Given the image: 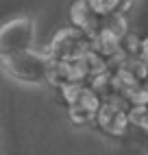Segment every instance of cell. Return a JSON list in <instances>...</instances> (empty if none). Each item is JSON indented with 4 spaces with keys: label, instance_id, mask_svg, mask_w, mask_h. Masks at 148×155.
Masks as SVG:
<instances>
[{
    "label": "cell",
    "instance_id": "3",
    "mask_svg": "<svg viewBox=\"0 0 148 155\" xmlns=\"http://www.w3.org/2000/svg\"><path fill=\"white\" fill-rule=\"evenodd\" d=\"M61 96L68 105V114L72 122L76 125H87V122L96 120V114L100 109V101L85 83H72L61 87Z\"/></svg>",
    "mask_w": 148,
    "mask_h": 155
},
{
    "label": "cell",
    "instance_id": "9",
    "mask_svg": "<svg viewBox=\"0 0 148 155\" xmlns=\"http://www.w3.org/2000/svg\"><path fill=\"white\" fill-rule=\"evenodd\" d=\"M102 31H109V33H113L115 37L122 39L126 33H129V20H126L124 13L107 15V18H102Z\"/></svg>",
    "mask_w": 148,
    "mask_h": 155
},
{
    "label": "cell",
    "instance_id": "1",
    "mask_svg": "<svg viewBox=\"0 0 148 155\" xmlns=\"http://www.w3.org/2000/svg\"><path fill=\"white\" fill-rule=\"evenodd\" d=\"M50 64L52 59L46 53H39V50H26V53L0 59V68L11 79L22 81V83H33V85L48 83Z\"/></svg>",
    "mask_w": 148,
    "mask_h": 155
},
{
    "label": "cell",
    "instance_id": "7",
    "mask_svg": "<svg viewBox=\"0 0 148 155\" xmlns=\"http://www.w3.org/2000/svg\"><path fill=\"white\" fill-rule=\"evenodd\" d=\"M92 50L96 55H100L105 61H109L113 57H118L122 53L120 48V37H115L113 33H109V31H98L96 35L92 37Z\"/></svg>",
    "mask_w": 148,
    "mask_h": 155
},
{
    "label": "cell",
    "instance_id": "8",
    "mask_svg": "<svg viewBox=\"0 0 148 155\" xmlns=\"http://www.w3.org/2000/svg\"><path fill=\"white\" fill-rule=\"evenodd\" d=\"M87 2L100 18H107V15H113V13H124L126 15V11L131 7V0H87Z\"/></svg>",
    "mask_w": 148,
    "mask_h": 155
},
{
    "label": "cell",
    "instance_id": "10",
    "mask_svg": "<svg viewBox=\"0 0 148 155\" xmlns=\"http://www.w3.org/2000/svg\"><path fill=\"white\" fill-rule=\"evenodd\" d=\"M129 116V125H135L137 129H142L148 133V105H137V107H131L126 111Z\"/></svg>",
    "mask_w": 148,
    "mask_h": 155
},
{
    "label": "cell",
    "instance_id": "6",
    "mask_svg": "<svg viewBox=\"0 0 148 155\" xmlns=\"http://www.w3.org/2000/svg\"><path fill=\"white\" fill-rule=\"evenodd\" d=\"M98 125L100 131L109 133V136H124L126 129H129V116H126V111L122 109H115L111 105H100L98 114H96V120H94Z\"/></svg>",
    "mask_w": 148,
    "mask_h": 155
},
{
    "label": "cell",
    "instance_id": "11",
    "mask_svg": "<svg viewBox=\"0 0 148 155\" xmlns=\"http://www.w3.org/2000/svg\"><path fill=\"white\" fill-rule=\"evenodd\" d=\"M140 57L148 64V37H144L142 39V50H140Z\"/></svg>",
    "mask_w": 148,
    "mask_h": 155
},
{
    "label": "cell",
    "instance_id": "4",
    "mask_svg": "<svg viewBox=\"0 0 148 155\" xmlns=\"http://www.w3.org/2000/svg\"><path fill=\"white\" fill-rule=\"evenodd\" d=\"M89 50H92V39L74 26H66L57 31L55 37L50 39L46 55L52 61H79Z\"/></svg>",
    "mask_w": 148,
    "mask_h": 155
},
{
    "label": "cell",
    "instance_id": "2",
    "mask_svg": "<svg viewBox=\"0 0 148 155\" xmlns=\"http://www.w3.org/2000/svg\"><path fill=\"white\" fill-rule=\"evenodd\" d=\"M35 44V22L33 18H13L0 26V59L13 57L26 50H33Z\"/></svg>",
    "mask_w": 148,
    "mask_h": 155
},
{
    "label": "cell",
    "instance_id": "5",
    "mask_svg": "<svg viewBox=\"0 0 148 155\" xmlns=\"http://www.w3.org/2000/svg\"><path fill=\"white\" fill-rule=\"evenodd\" d=\"M70 22L72 26L81 31L83 35H87L89 39L102 28V18L89 7L87 0H74L70 7Z\"/></svg>",
    "mask_w": 148,
    "mask_h": 155
}]
</instances>
